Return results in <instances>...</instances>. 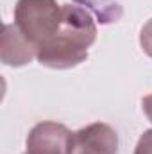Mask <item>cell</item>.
<instances>
[{
	"mask_svg": "<svg viewBox=\"0 0 152 154\" xmlns=\"http://www.w3.org/2000/svg\"><path fill=\"white\" fill-rule=\"evenodd\" d=\"M25 154H27V152H25Z\"/></svg>",
	"mask_w": 152,
	"mask_h": 154,
	"instance_id": "cell-9",
	"label": "cell"
},
{
	"mask_svg": "<svg viewBox=\"0 0 152 154\" xmlns=\"http://www.w3.org/2000/svg\"><path fill=\"white\" fill-rule=\"evenodd\" d=\"M70 131L57 122H39L27 136V154H68Z\"/></svg>",
	"mask_w": 152,
	"mask_h": 154,
	"instance_id": "cell-4",
	"label": "cell"
},
{
	"mask_svg": "<svg viewBox=\"0 0 152 154\" xmlns=\"http://www.w3.org/2000/svg\"><path fill=\"white\" fill-rule=\"evenodd\" d=\"M140 45L143 48V52L152 57V18L143 25L141 32H140Z\"/></svg>",
	"mask_w": 152,
	"mask_h": 154,
	"instance_id": "cell-6",
	"label": "cell"
},
{
	"mask_svg": "<svg viewBox=\"0 0 152 154\" xmlns=\"http://www.w3.org/2000/svg\"><path fill=\"white\" fill-rule=\"evenodd\" d=\"M134 154H152V129L145 131L140 136L138 145L134 149Z\"/></svg>",
	"mask_w": 152,
	"mask_h": 154,
	"instance_id": "cell-7",
	"label": "cell"
},
{
	"mask_svg": "<svg viewBox=\"0 0 152 154\" xmlns=\"http://www.w3.org/2000/svg\"><path fill=\"white\" fill-rule=\"evenodd\" d=\"M118 134L109 124L95 122L70 134L68 154H116Z\"/></svg>",
	"mask_w": 152,
	"mask_h": 154,
	"instance_id": "cell-3",
	"label": "cell"
},
{
	"mask_svg": "<svg viewBox=\"0 0 152 154\" xmlns=\"http://www.w3.org/2000/svg\"><path fill=\"white\" fill-rule=\"evenodd\" d=\"M38 57V48L25 38L16 25L5 23L0 41V59L7 66H23Z\"/></svg>",
	"mask_w": 152,
	"mask_h": 154,
	"instance_id": "cell-5",
	"label": "cell"
},
{
	"mask_svg": "<svg viewBox=\"0 0 152 154\" xmlns=\"http://www.w3.org/2000/svg\"><path fill=\"white\" fill-rule=\"evenodd\" d=\"M63 20V5L57 0H18L14 25L36 48L52 38Z\"/></svg>",
	"mask_w": 152,
	"mask_h": 154,
	"instance_id": "cell-2",
	"label": "cell"
},
{
	"mask_svg": "<svg viewBox=\"0 0 152 154\" xmlns=\"http://www.w3.org/2000/svg\"><path fill=\"white\" fill-rule=\"evenodd\" d=\"M141 106H143V111H145L147 118L152 122V93H150V95H147V97H143Z\"/></svg>",
	"mask_w": 152,
	"mask_h": 154,
	"instance_id": "cell-8",
	"label": "cell"
},
{
	"mask_svg": "<svg viewBox=\"0 0 152 154\" xmlns=\"http://www.w3.org/2000/svg\"><path fill=\"white\" fill-rule=\"evenodd\" d=\"M97 39L93 16L72 4L63 5V20L56 34L38 48V59L43 66L65 70L81 65L88 57V48Z\"/></svg>",
	"mask_w": 152,
	"mask_h": 154,
	"instance_id": "cell-1",
	"label": "cell"
}]
</instances>
